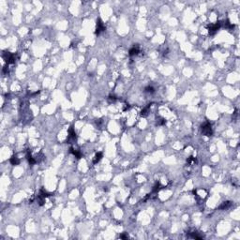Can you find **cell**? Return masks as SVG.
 <instances>
[{
	"instance_id": "obj_11",
	"label": "cell",
	"mask_w": 240,
	"mask_h": 240,
	"mask_svg": "<svg viewBox=\"0 0 240 240\" xmlns=\"http://www.w3.org/2000/svg\"><path fill=\"white\" fill-rule=\"evenodd\" d=\"M149 108H150V104H148V106H146L145 108H144L142 110V112H141V114H142V116H147V114H148V112H149Z\"/></svg>"
},
{
	"instance_id": "obj_15",
	"label": "cell",
	"mask_w": 240,
	"mask_h": 240,
	"mask_svg": "<svg viewBox=\"0 0 240 240\" xmlns=\"http://www.w3.org/2000/svg\"><path fill=\"white\" fill-rule=\"evenodd\" d=\"M187 161H188V163H190V164H192V163H195V162H196V159H195L194 157H190V158L187 160Z\"/></svg>"
},
{
	"instance_id": "obj_6",
	"label": "cell",
	"mask_w": 240,
	"mask_h": 240,
	"mask_svg": "<svg viewBox=\"0 0 240 240\" xmlns=\"http://www.w3.org/2000/svg\"><path fill=\"white\" fill-rule=\"evenodd\" d=\"M141 52V50H140V47H139V45L138 44H136V45H134L133 47H132L130 50V55H137V54H139V53Z\"/></svg>"
},
{
	"instance_id": "obj_1",
	"label": "cell",
	"mask_w": 240,
	"mask_h": 240,
	"mask_svg": "<svg viewBox=\"0 0 240 240\" xmlns=\"http://www.w3.org/2000/svg\"><path fill=\"white\" fill-rule=\"evenodd\" d=\"M201 130H202V133L205 135V136H211L213 134V130H212V126L210 124V122L206 121L204 122V124L201 127Z\"/></svg>"
},
{
	"instance_id": "obj_17",
	"label": "cell",
	"mask_w": 240,
	"mask_h": 240,
	"mask_svg": "<svg viewBox=\"0 0 240 240\" xmlns=\"http://www.w3.org/2000/svg\"><path fill=\"white\" fill-rule=\"evenodd\" d=\"M165 122H166V121L164 119H160V121L158 123V125H163V124H165Z\"/></svg>"
},
{
	"instance_id": "obj_10",
	"label": "cell",
	"mask_w": 240,
	"mask_h": 240,
	"mask_svg": "<svg viewBox=\"0 0 240 240\" xmlns=\"http://www.w3.org/2000/svg\"><path fill=\"white\" fill-rule=\"evenodd\" d=\"M10 163H11L12 165H18L19 163H20V160L16 156H12L10 158Z\"/></svg>"
},
{
	"instance_id": "obj_2",
	"label": "cell",
	"mask_w": 240,
	"mask_h": 240,
	"mask_svg": "<svg viewBox=\"0 0 240 240\" xmlns=\"http://www.w3.org/2000/svg\"><path fill=\"white\" fill-rule=\"evenodd\" d=\"M3 57L8 64H13L16 61V55L14 54L10 53V52H5L3 54Z\"/></svg>"
},
{
	"instance_id": "obj_16",
	"label": "cell",
	"mask_w": 240,
	"mask_h": 240,
	"mask_svg": "<svg viewBox=\"0 0 240 240\" xmlns=\"http://www.w3.org/2000/svg\"><path fill=\"white\" fill-rule=\"evenodd\" d=\"M120 238H122V239H125V238H128V234H123L120 235Z\"/></svg>"
},
{
	"instance_id": "obj_12",
	"label": "cell",
	"mask_w": 240,
	"mask_h": 240,
	"mask_svg": "<svg viewBox=\"0 0 240 240\" xmlns=\"http://www.w3.org/2000/svg\"><path fill=\"white\" fill-rule=\"evenodd\" d=\"M144 92H145V93H148V94H153V93L155 92V88H154L153 86L148 85V86H146V87L144 88Z\"/></svg>"
},
{
	"instance_id": "obj_8",
	"label": "cell",
	"mask_w": 240,
	"mask_h": 240,
	"mask_svg": "<svg viewBox=\"0 0 240 240\" xmlns=\"http://www.w3.org/2000/svg\"><path fill=\"white\" fill-rule=\"evenodd\" d=\"M70 153H72L77 159H81V158H82V153L79 152L78 150H75L73 147H70Z\"/></svg>"
},
{
	"instance_id": "obj_9",
	"label": "cell",
	"mask_w": 240,
	"mask_h": 240,
	"mask_svg": "<svg viewBox=\"0 0 240 240\" xmlns=\"http://www.w3.org/2000/svg\"><path fill=\"white\" fill-rule=\"evenodd\" d=\"M101 158H102V153L101 152H98L96 154V156H95V158H94V160H93V163L97 164L98 162L101 160Z\"/></svg>"
},
{
	"instance_id": "obj_7",
	"label": "cell",
	"mask_w": 240,
	"mask_h": 240,
	"mask_svg": "<svg viewBox=\"0 0 240 240\" xmlns=\"http://www.w3.org/2000/svg\"><path fill=\"white\" fill-rule=\"evenodd\" d=\"M26 158H27V160L28 162L30 163V165H34V164H36L37 163V160H35L33 157L31 156V153H30V151L28 150L27 151V154H26Z\"/></svg>"
},
{
	"instance_id": "obj_4",
	"label": "cell",
	"mask_w": 240,
	"mask_h": 240,
	"mask_svg": "<svg viewBox=\"0 0 240 240\" xmlns=\"http://www.w3.org/2000/svg\"><path fill=\"white\" fill-rule=\"evenodd\" d=\"M220 26H221V23H220V22H218L216 24H211L210 26H208V32H209V34L210 35H214L216 32H218V30L220 28Z\"/></svg>"
},
{
	"instance_id": "obj_5",
	"label": "cell",
	"mask_w": 240,
	"mask_h": 240,
	"mask_svg": "<svg viewBox=\"0 0 240 240\" xmlns=\"http://www.w3.org/2000/svg\"><path fill=\"white\" fill-rule=\"evenodd\" d=\"M69 138L67 140V142L69 143V144H70V141H74L75 139H76V133L74 131V130H73V128L70 127V129L69 130Z\"/></svg>"
},
{
	"instance_id": "obj_3",
	"label": "cell",
	"mask_w": 240,
	"mask_h": 240,
	"mask_svg": "<svg viewBox=\"0 0 240 240\" xmlns=\"http://www.w3.org/2000/svg\"><path fill=\"white\" fill-rule=\"evenodd\" d=\"M105 31V25L103 24L100 19H98L97 20V27H96V31H95V34L96 35H100L101 32Z\"/></svg>"
},
{
	"instance_id": "obj_13",
	"label": "cell",
	"mask_w": 240,
	"mask_h": 240,
	"mask_svg": "<svg viewBox=\"0 0 240 240\" xmlns=\"http://www.w3.org/2000/svg\"><path fill=\"white\" fill-rule=\"evenodd\" d=\"M231 204H231V202H229V201L228 202H224V203L220 206V209H227V208H229V207L231 206Z\"/></svg>"
},
{
	"instance_id": "obj_14",
	"label": "cell",
	"mask_w": 240,
	"mask_h": 240,
	"mask_svg": "<svg viewBox=\"0 0 240 240\" xmlns=\"http://www.w3.org/2000/svg\"><path fill=\"white\" fill-rule=\"evenodd\" d=\"M160 190V183L158 182L156 185L154 186V188H153V190H152V192H153V193H157V192L159 191Z\"/></svg>"
}]
</instances>
